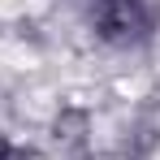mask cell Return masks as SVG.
<instances>
[{
	"label": "cell",
	"mask_w": 160,
	"mask_h": 160,
	"mask_svg": "<svg viewBox=\"0 0 160 160\" xmlns=\"http://www.w3.org/2000/svg\"><path fill=\"white\" fill-rule=\"evenodd\" d=\"M87 35L112 56H143L160 43V0H87Z\"/></svg>",
	"instance_id": "1"
},
{
	"label": "cell",
	"mask_w": 160,
	"mask_h": 160,
	"mask_svg": "<svg viewBox=\"0 0 160 160\" xmlns=\"http://www.w3.org/2000/svg\"><path fill=\"white\" fill-rule=\"evenodd\" d=\"M48 147L56 160H95L100 152V117L82 100H61L48 112Z\"/></svg>",
	"instance_id": "2"
},
{
	"label": "cell",
	"mask_w": 160,
	"mask_h": 160,
	"mask_svg": "<svg viewBox=\"0 0 160 160\" xmlns=\"http://www.w3.org/2000/svg\"><path fill=\"white\" fill-rule=\"evenodd\" d=\"M0 160H39V147L18 138L13 130H0Z\"/></svg>",
	"instance_id": "3"
}]
</instances>
